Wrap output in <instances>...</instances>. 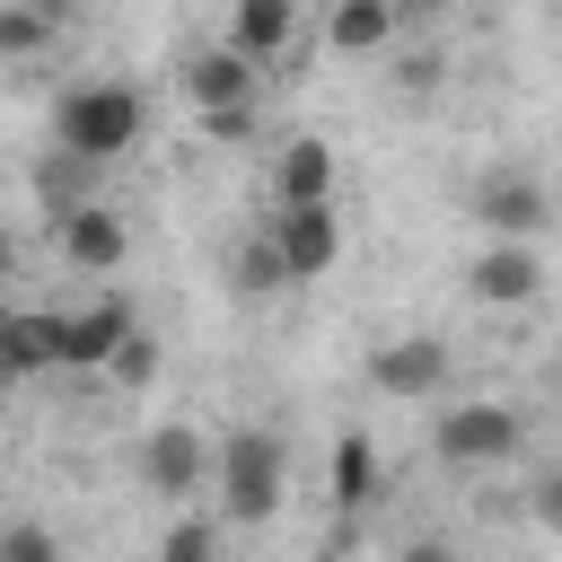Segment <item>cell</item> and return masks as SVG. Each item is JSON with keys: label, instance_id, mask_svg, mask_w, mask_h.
<instances>
[{"label": "cell", "instance_id": "cell-1", "mask_svg": "<svg viewBox=\"0 0 562 562\" xmlns=\"http://www.w3.org/2000/svg\"><path fill=\"white\" fill-rule=\"evenodd\" d=\"M53 132H61L53 149H70L79 167H114L123 149H140L149 105H140V88H123V79H88V88H70V97H61Z\"/></svg>", "mask_w": 562, "mask_h": 562}, {"label": "cell", "instance_id": "cell-2", "mask_svg": "<svg viewBox=\"0 0 562 562\" xmlns=\"http://www.w3.org/2000/svg\"><path fill=\"white\" fill-rule=\"evenodd\" d=\"M281 474H290V448L272 430H228L220 439V518L263 527L281 509Z\"/></svg>", "mask_w": 562, "mask_h": 562}, {"label": "cell", "instance_id": "cell-3", "mask_svg": "<svg viewBox=\"0 0 562 562\" xmlns=\"http://www.w3.org/2000/svg\"><path fill=\"white\" fill-rule=\"evenodd\" d=\"M430 439H439L448 465H501V457H518L527 422H518L509 404H448V413L430 422Z\"/></svg>", "mask_w": 562, "mask_h": 562}, {"label": "cell", "instance_id": "cell-4", "mask_svg": "<svg viewBox=\"0 0 562 562\" xmlns=\"http://www.w3.org/2000/svg\"><path fill=\"white\" fill-rule=\"evenodd\" d=\"M132 307L123 299H88V307H61L53 316V342H61V369H114V351L132 342Z\"/></svg>", "mask_w": 562, "mask_h": 562}, {"label": "cell", "instance_id": "cell-5", "mask_svg": "<svg viewBox=\"0 0 562 562\" xmlns=\"http://www.w3.org/2000/svg\"><path fill=\"white\" fill-rule=\"evenodd\" d=\"M202 474H211V448H202L193 422H158V430L140 439V492H158V501H193Z\"/></svg>", "mask_w": 562, "mask_h": 562}, {"label": "cell", "instance_id": "cell-6", "mask_svg": "<svg viewBox=\"0 0 562 562\" xmlns=\"http://www.w3.org/2000/svg\"><path fill=\"white\" fill-rule=\"evenodd\" d=\"M369 386H378V395H395V404L439 395V386H448V342H439V334H404V342L369 351Z\"/></svg>", "mask_w": 562, "mask_h": 562}, {"label": "cell", "instance_id": "cell-7", "mask_svg": "<svg viewBox=\"0 0 562 562\" xmlns=\"http://www.w3.org/2000/svg\"><path fill=\"white\" fill-rule=\"evenodd\" d=\"M474 220H483V237H492V246H527V237L553 220V202H544V184H536V176H483Z\"/></svg>", "mask_w": 562, "mask_h": 562}, {"label": "cell", "instance_id": "cell-8", "mask_svg": "<svg viewBox=\"0 0 562 562\" xmlns=\"http://www.w3.org/2000/svg\"><path fill=\"white\" fill-rule=\"evenodd\" d=\"M272 237H281L290 281H325V272L342 263V220H334V202H316V211H272Z\"/></svg>", "mask_w": 562, "mask_h": 562}, {"label": "cell", "instance_id": "cell-9", "mask_svg": "<svg viewBox=\"0 0 562 562\" xmlns=\"http://www.w3.org/2000/svg\"><path fill=\"white\" fill-rule=\"evenodd\" d=\"M220 44H228L237 61H255V70H263V61H281V53L299 44V0H237Z\"/></svg>", "mask_w": 562, "mask_h": 562}, {"label": "cell", "instance_id": "cell-10", "mask_svg": "<svg viewBox=\"0 0 562 562\" xmlns=\"http://www.w3.org/2000/svg\"><path fill=\"white\" fill-rule=\"evenodd\" d=\"M272 202H281V211H316V202H334V149H325L316 132H290V140H281Z\"/></svg>", "mask_w": 562, "mask_h": 562}, {"label": "cell", "instance_id": "cell-11", "mask_svg": "<svg viewBox=\"0 0 562 562\" xmlns=\"http://www.w3.org/2000/svg\"><path fill=\"white\" fill-rule=\"evenodd\" d=\"M53 246H61L79 272H114V263L132 255V237H123V220H114L105 202H79V211H61V220H53Z\"/></svg>", "mask_w": 562, "mask_h": 562}, {"label": "cell", "instance_id": "cell-12", "mask_svg": "<svg viewBox=\"0 0 562 562\" xmlns=\"http://www.w3.org/2000/svg\"><path fill=\"white\" fill-rule=\"evenodd\" d=\"M465 290H474L483 307H527V299L544 290V263H536V246H483V255L465 263Z\"/></svg>", "mask_w": 562, "mask_h": 562}, {"label": "cell", "instance_id": "cell-13", "mask_svg": "<svg viewBox=\"0 0 562 562\" xmlns=\"http://www.w3.org/2000/svg\"><path fill=\"white\" fill-rule=\"evenodd\" d=\"M184 97L202 114H237V105H255V61H237L228 44H211V53L184 61Z\"/></svg>", "mask_w": 562, "mask_h": 562}, {"label": "cell", "instance_id": "cell-14", "mask_svg": "<svg viewBox=\"0 0 562 562\" xmlns=\"http://www.w3.org/2000/svg\"><path fill=\"white\" fill-rule=\"evenodd\" d=\"M325 492H334V509H369V501H378V439H369V430H342V439H334Z\"/></svg>", "mask_w": 562, "mask_h": 562}, {"label": "cell", "instance_id": "cell-15", "mask_svg": "<svg viewBox=\"0 0 562 562\" xmlns=\"http://www.w3.org/2000/svg\"><path fill=\"white\" fill-rule=\"evenodd\" d=\"M325 44H334V53H378V44H395V9H386V0H334Z\"/></svg>", "mask_w": 562, "mask_h": 562}, {"label": "cell", "instance_id": "cell-16", "mask_svg": "<svg viewBox=\"0 0 562 562\" xmlns=\"http://www.w3.org/2000/svg\"><path fill=\"white\" fill-rule=\"evenodd\" d=\"M0 351H9V378H44V369H61L53 316H35V307H18V316L0 325Z\"/></svg>", "mask_w": 562, "mask_h": 562}, {"label": "cell", "instance_id": "cell-17", "mask_svg": "<svg viewBox=\"0 0 562 562\" xmlns=\"http://www.w3.org/2000/svg\"><path fill=\"white\" fill-rule=\"evenodd\" d=\"M237 290H246V299L290 290V263H281V237H272V228H255V237L237 246Z\"/></svg>", "mask_w": 562, "mask_h": 562}, {"label": "cell", "instance_id": "cell-18", "mask_svg": "<svg viewBox=\"0 0 562 562\" xmlns=\"http://www.w3.org/2000/svg\"><path fill=\"white\" fill-rule=\"evenodd\" d=\"M44 44H53V9L0 0V53H44Z\"/></svg>", "mask_w": 562, "mask_h": 562}, {"label": "cell", "instance_id": "cell-19", "mask_svg": "<svg viewBox=\"0 0 562 562\" xmlns=\"http://www.w3.org/2000/svg\"><path fill=\"white\" fill-rule=\"evenodd\" d=\"M158 562H220L211 518H176V527H167V544H158Z\"/></svg>", "mask_w": 562, "mask_h": 562}, {"label": "cell", "instance_id": "cell-20", "mask_svg": "<svg viewBox=\"0 0 562 562\" xmlns=\"http://www.w3.org/2000/svg\"><path fill=\"white\" fill-rule=\"evenodd\" d=\"M105 378H114V386H149V378H158V334L140 325V334L114 351V369H105Z\"/></svg>", "mask_w": 562, "mask_h": 562}, {"label": "cell", "instance_id": "cell-21", "mask_svg": "<svg viewBox=\"0 0 562 562\" xmlns=\"http://www.w3.org/2000/svg\"><path fill=\"white\" fill-rule=\"evenodd\" d=\"M0 562H61V544H53L44 518H18V527L0 536Z\"/></svg>", "mask_w": 562, "mask_h": 562}, {"label": "cell", "instance_id": "cell-22", "mask_svg": "<svg viewBox=\"0 0 562 562\" xmlns=\"http://www.w3.org/2000/svg\"><path fill=\"white\" fill-rule=\"evenodd\" d=\"M395 88H404V97H430V88H439V53H404Z\"/></svg>", "mask_w": 562, "mask_h": 562}, {"label": "cell", "instance_id": "cell-23", "mask_svg": "<svg viewBox=\"0 0 562 562\" xmlns=\"http://www.w3.org/2000/svg\"><path fill=\"white\" fill-rule=\"evenodd\" d=\"M527 509H536V527H544V536H562V474H544V483L527 492Z\"/></svg>", "mask_w": 562, "mask_h": 562}, {"label": "cell", "instance_id": "cell-24", "mask_svg": "<svg viewBox=\"0 0 562 562\" xmlns=\"http://www.w3.org/2000/svg\"><path fill=\"white\" fill-rule=\"evenodd\" d=\"M202 123H211V140H246V132H255V105H237V114H202Z\"/></svg>", "mask_w": 562, "mask_h": 562}, {"label": "cell", "instance_id": "cell-25", "mask_svg": "<svg viewBox=\"0 0 562 562\" xmlns=\"http://www.w3.org/2000/svg\"><path fill=\"white\" fill-rule=\"evenodd\" d=\"M395 562H457V544H439V536H413Z\"/></svg>", "mask_w": 562, "mask_h": 562}]
</instances>
